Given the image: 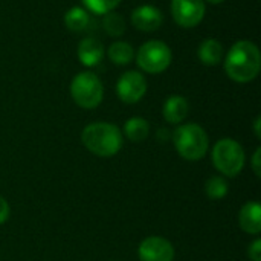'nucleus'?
<instances>
[{"label": "nucleus", "instance_id": "nucleus-4", "mask_svg": "<svg viewBox=\"0 0 261 261\" xmlns=\"http://www.w3.org/2000/svg\"><path fill=\"white\" fill-rule=\"evenodd\" d=\"M245 150L237 141L225 138L216 142L213 148V164L223 176L236 177L240 174L245 167Z\"/></svg>", "mask_w": 261, "mask_h": 261}, {"label": "nucleus", "instance_id": "nucleus-2", "mask_svg": "<svg viewBox=\"0 0 261 261\" xmlns=\"http://www.w3.org/2000/svg\"><path fill=\"white\" fill-rule=\"evenodd\" d=\"M84 147L101 158H110L119 153L122 148V133L121 130L109 122H93L84 127L81 133Z\"/></svg>", "mask_w": 261, "mask_h": 261}, {"label": "nucleus", "instance_id": "nucleus-6", "mask_svg": "<svg viewBox=\"0 0 261 261\" xmlns=\"http://www.w3.org/2000/svg\"><path fill=\"white\" fill-rule=\"evenodd\" d=\"M171 58L173 54L168 44L159 40H150L144 43L136 54L138 66L148 73H162L167 70L171 64Z\"/></svg>", "mask_w": 261, "mask_h": 261}, {"label": "nucleus", "instance_id": "nucleus-5", "mask_svg": "<svg viewBox=\"0 0 261 261\" xmlns=\"http://www.w3.org/2000/svg\"><path fill=\"white\" fill-rule=\"evenodd\" d=\"M70 95L76 106L83 109H95L101 104L104 87L93 72H80L70 84Z\"/></svg>", "mask_w": 261, "mask_h": 261}, {"label": "nucleus", "instance_id": "nucleus-21", "mask_svg": "<svg viewBox=\"0 0 261 261\" xmlns=\"http://www.w3.org/2000/svg\"><path fill=\"white\" fill-rule=\"evenodd\" d=\"M248 255H249V258L252 261H261V240L257 239V240L249 246Z\"/></svg>", "mask_w": 261, "mask_h": 261}, {"label": "nucleus", "instance_id": "nucleus-18", "mask_svg": "<svg viewBox=\"0 0 261 261\" xmlns=\"http://www.w3.org/2000/svg\"><path fill=\"white\" fill-rule=\"evenodd\" d=\"M228 182L225 180V177L222 176H213L206 180L205 190H206V196L211 200H220L228 194Z\"/></svg>", "mask_w": 261, "mask_h": 261}, {"label": "nucleus", "instance_id": "nucleus-10", "mask_svg": "<svg viewBox=\"0 0 261 261\" xmlns=\"http://www.w3.org/2000/svg\"><path fill=\"white\" fill-rule=\"evenodd\" d=\"M164 21V15L159 8L153 5H142L133 9L132 23L136 29L142 32H153L161 28Z\"/></svg>", "mask_w": 261, "mask_h": 261}, {"label": "nucleus", "instance_id": "nucleus-25", "mask_svg": "<svg viewBox=\"0 0 261 261\" xmlns=\"http://www.w3.org/2000/svg\"><path fill=\"white\" fill-rule=\"evenodd\" d=\"M203 2H208V3H213V5H219V3H222L225 0H203Z\"/></svg>", "mask_w": 261, "mask_h": 261}, {"label": "nucleus", "instance_id": "nucleus-3", "mask_svg": "<svg viewBox=\"0 0 261 261\" xmlns=\"http://www.w3.org/2000/svg\"><path fill=\"white\" fill-rule=\"evenodd\" d=\"M173 142L177 153L187 161L202 159L210 147L206 132L197 124H184L173 133Z\"/></svg>", "mask_w": 261, "mask_h": 261}, {"label": "nucleus", "instance_id": "nucleus-1", "mask_svg": "<svg viewBox=\"0 0 261 261\" xmlns=\"http://www.w3.org/2000/svg\"><path fill=\"white\" fill-rule=\"evenodd\" d=\"M261 67L260 49L255 43L237 41L226 54L225 70L236 83H249L257 78Z\"/></svg>", "mask_w": 261, "mask_h": 261}, {"label": "nucleus", "instance_id": "nucleus-17", "mask_svg": "<svg viewBox=\"0 0 261 261\" xmlns=\"http://www.w3.org/2000/svg\"><path fill=\"white\" fill-rule=\"evenodd\" d=\"M135 57V50L130 43L125 41H115L109 47V58L112 63L124 66L128 64Z\"/></svg>", "mask_w": 261, "mask_h": 261}, {"label": "nucleus", "instance_id": "nucleus-23", "mask_svg": "<svg viewBox=\"0 0 261 261\" xmlns=\"http://www.w3.org/2000/svg\"><path fill=\"white\" fill-rule=\"evenodd\" d=\"M260 154H261V150L260 148H257V151H255V154H254V159H252V168H254V171H255V174H257L258 177H260V174H261Z\"/></svg>", "mask_w": 261, "mask_h": 261}, {"label": "nucleus", "instance_id": "nucleus-24", "mask_svg": "<svg viewBox=\"0 0 261 261\" xmlns=\"http://www.w3.org/2000/svg\"><path fill=\"white\" fill-rule=\"evenodd\" d=\"M260 122H261V119L260 118H257V119H255V127H254V128H255V135H257V138H260L261 136Z\"/></svg>", "mask_w": 261, "mask_h": 261}, {"label": "nucleus", "instance_id": "nucleus-8", "mask_svg": "<svg viewBox=\"0 0 261 261\" xmlns=\"http://www.w3.org/2000/svg\"><path fill=\"white\" fill-rule=\"evenodd\" d=\"M118 96L125 104H135L141 101L147 92V81L141 72L128 70L121 75L116 84Z\"/></svg>", "mask_w": 261, "mask_h": 261}, {"label": "nucleus", "instance_id": "nucleus-12", "mask_svg": "<svg viewBox=\"0 0 261 261\" xmlns=\"http://www.w3.org/2000/svg\"><path fill=\"white\" fill-rule=\"evenodd\" d=\"M104 57V46L99 40L93 38V37H87L84 38L80 46H78V58L80 61L87 66H96Z\"/></svg>", "mask_w": 261, "mask_h": 261}, {"label": "nucleus", "instance_id": "nucleus-20", "mask_svg": "<svg viewBox=\"0 0 261 261\" xmlns=\"http://www.w3.org/2000/svg\"><path fill=\"white\" fill-rule=\"evenodd\" d=\"M83 3L87 11L98 15H106L112 12L121 3V0H83Z\"/></svg>", "mask_w": 261, "mask_h": 261}, {"label": "nucleus", "instance_id": "nucleus-13", "mask_svg": "<svg viewBox=\"0 0 261 261\" xmlns=\"http://www.w3.org/2000/svg\"><path fill=\"white\" fill-rule=\"evenodd\" d=\"M188 110H190V104H188V101L184 96L171 95L164 102L162 115H164L167 122H170V124H180L187 118Z\"/></svg>", "mask_w": 261, "mask_h": 261}, {"label": "nucleus", "instance_id": "nucleus-15", "mask_svg": "<svg viewBox=\"0 0 261 261\" xmlns=\"http://www.w3.org/2000/svg\"><path fill=\"white\" fill-rule=\"evenodd\" d=\"M64 24L72 32H81L90 24V15L84 8L73 6L64 14Z\"/></svg>", "mask_w": 261, "mask_h": 261}, {"label": "nucleus", "instance_id": "nucleus-7", "mask_svg": "<svg viewBox=\"0 0 261 261\" xmlns=\"http://www.w3.org/2000/svg\"><path fill=\"white\" fill-rule=\"evenodd\" d=\"M171 14L174 21L182 28L197 26L205 15L203 0H171Z\"/></svg>", "mask_w": 261, "mask_h": 261}, {"label": "nucleus", "instance_id": "nucleus-11", "mask_svg": "<svg viewBox=\"0 0 261 261\" xmlns=\"http://www.w3.org/2000/svg\"><path fill=\"white\" fill-rule=\"evenodd\" d=\"M240 228L252 236H258L261 232V206L257 202H248L239 214Z\"/></svg>", "mask_w": 261, "mask_h": 261}, {"label": "nucleus", "instance_id": "nucleus-14", "mask_svg": "<svg viewBox=\"0 0 261 261\" xmlns=\"http://www.w3.org/2000/svg\"><path fill=\"white\" fill-rule=\"evenodd\" d=\"M199 60L206 66H216L223 60V46L216 38H206L200 43L197 50Z\"/></svg>", "mask_w": 261, "mask_h": 261}, {"label": "nucleus", "instance_id": "nucleus-9", "mask_svg": "<svg viewBox=\"0 0 261 261\" xmlns=\"http://www.w3.org/2000/svg\"><path fill=\"white\" fill-rule=\"evenodd\" d=\"M141 261H173L174 248L164 237H147L138 249Z\"/></svg>", "mask_w": 261, "mask_h": 261}, {"label": "nucleus", "instance_id": "nucleus-19", "mask_svg": "<svg viewBox=\"0 0 261 261\" xmlns=\"http://www.w3.org/2000/svg\"><path fill=\"white\" fill-rule=\"evenodd\" d=\"M102 26H104V31L110 37H121L124 34V31H125V21L116 12L106 14L104 20H102Z\"/></svg>", "mask_w": 261, "mask_h": 261}, {"label": "nucleus", "instance_id": "nucleus-16", "mask_svg": "<svg viewBox=\"0 0 261 261\" xmlns=\"http://www.w3.org/2000/svg\"><path fill=\"white\" fill-rule=\"evenodd\" d=\"M124 133L132 142H141V141L147 139V136L150 133V124L144 118H139V116L130 118L124 124Z\"/></svg>", "mask_w": 261, "mask_h": 261}, {"label": "nucleus", "instance_id": "nucleus-22", "mask_svg": "<svg viewBox=\"0 0 261 261\" xmlns=\"http://www.w3.org/2000/svg\"><path fill=\"white\" fill-rule=\"evenodd\" d=\"M9 213H11V210H9L8 202L0 196V225L5 223L9 219Z\"/></svg>", "mask_w": 261, "mask_h": 261}]
</instances>
